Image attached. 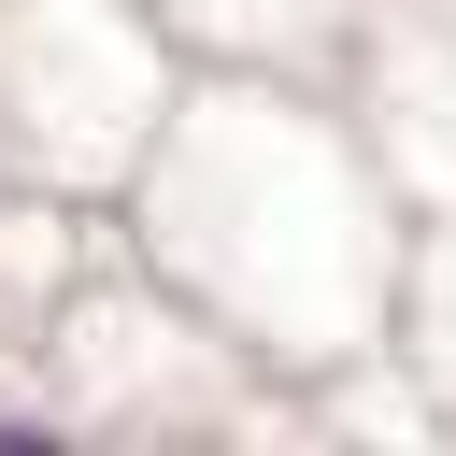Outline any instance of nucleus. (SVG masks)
I'll return each mask as SVG.
<instances>
[]
</instances>
